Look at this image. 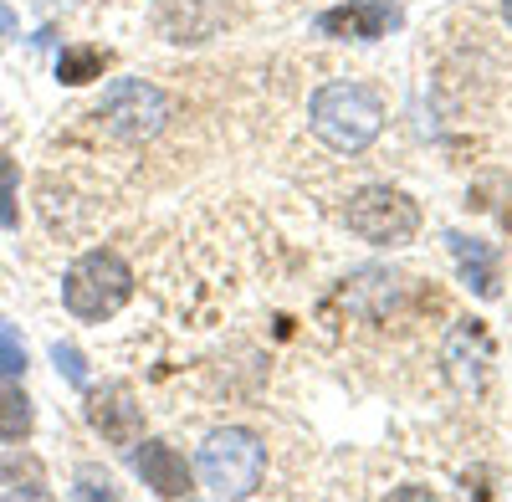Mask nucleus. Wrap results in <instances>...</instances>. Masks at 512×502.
I'll return each instance as SVG.
<instances>
[{
	"mask_svg": "<svg viewBox=\"0 0 512 502\" xmlns=\"http://www.w3.org/2000/svg\"><path fill=\"white\" fill-rule=\"evenodd\" d=\"M308 123L333 154H364L384 129V103L364 82H328L308 103Z\"/></svg>",
	"mask_w": 512,
	"mask_h": 502,
	"instance_id": "obj_1",
	"label": "nucleus"
},
{
	"mask_svg": "<svg viewBox=\"0 0 512 502\" xmlns=\"http://www.w3.org/2000/svg\"><path fill=\"white\" fill-rule=\"evenodd\" d=\"M128 298H134V272H128V262L118 257V251H108V246L82 251V257L67 267V277H62V303L82 323L113 318Z\"/></svg>",
	"mask_w": 512,
	"mask_h": 502,
	"instance_id": "obj_2",
	"label": "nucleus"
},
{
	"mask_svg": "<svg viewBox=\"0 0 512 502\" xmlns=\"http://www.w3.org/2000/svg\"><path fill=\"white\" fill-rule=\"evenodd\" d=\"M195 472H200V487L210 497H251L267 472V446L246 426H221L205 436Z\"/></svg>",
	"mask_w": 512,
	"mask_h": 502,
	"instance_id": "obj_3",
	"label": "nucleus"
},
{
	"mask_svg": "<svg viewBox=\"0 0 512 502\" xmlns=\"http://www.w3.org/2000/svg\"><path fill=\"white\" fill-rule=\"evenodd\" d=\"M344 221L369 246H405L420 231V205L405 190H395V185H364V190L349 195Z\"/></svg>",
	"mask_w": 512,
	"mask_h": 502,
	"instance_id": "obj_4",
	"label": "nucleus"
},
{
	"mask_svg": "<svg viewBox=\"0 0 512 502\" xmlns=\"http://www.w3.org/2000/svg\"><path fill=\"white\" fill-rule=\"evenodd\" d=\"M169 113H175V103H169L154 82H144V77H118V82H108V93H103V103H98L103 129H108L113 139H123V144L154 139L164 123H169Z\"/></svg>",
	"mask_w": 512,
	"mask_h": 502,
	"instance_id": "obj_5",
	"label": "nucleus"
},
{
	"mask_svg": "<svg viewBox=\"0 0 512 502\" xmlns=\"http://www.w3.org/2000/svg\"><path fill=\"white\" fill-rule=\"evenodd\" d=\"M88 426L108 441V446H139L144 441V405L128 385H103L88 390Z\"/></svg>",
	"mask_w": 512,
	"mask_h": 502,
	"instance_id": "obj_6",
	"label": "nucleus"
},
{
	"mask_svg": "<svg viewBox=\"0 0 512 502\" xmlns=\"http://www.w3.org/2000/svg\"><path fill=\"white\" fill-rule=\"evenodd\" d=\"M395 26H400V6H390V0H349V6H333L318 16V31L333 41H379Z\"/></svg>",
	"mask_w": 512,
	"mask_h": 502,
	"instance_id": "obj_7",
	"label": "nucleus"
},
{
	"mask_svg": "<svg viewBox=\"0 0 512 502\" xmlns=\"http://www.w3.org/2000/svg\"><path fill=\"white\" fill-rule=\"evenodd\" d=\"M487 364H492V339L477 318H461L446 339V369L461 390H482L487 380Z\"/></svg>",
	"mask_w": 512,
	"mask_h": 502,
	"instance_id": "obj_8",
	"label": "nucleus"
},
{
	"mask_svg": "<svg viewBox=\"0 0 512 502\" xmlns=\"http://www.w3.org/2000/svg\"><path fill=\"white\" fill-rule=\"evenodd\" d=\"M134 472L144 477V487H154L159 497H190L195 492V472L185 467V456L169 441H144L134 451Z\"/></svg>",
	"mask_w": 512,
	"mask_h": 502,
	"instance_id": "obj_9",
	"label": "nucleus"
},
{
	"mask_svg": "<svg viewBox=\"0 0 512 502\" xmlns=\"http://www.w3.org/2000/svg\"><path fill=\"white\" fill-rule=\"evenodd\" d=\"M446 246L461 267V282L477 292V298H497V251L466 231H446Z\"/></svg>",
	"mask_w": 512,
	"mask_h": 502,
	"instance_id": "obj_10",
	"label": "nucleus"
},
{
	"mask_svg": "<svg viewBox=\"0 0 512 502\" xmlns=\"http://www.w3.org/2000/svg\"><path fill=\"white\" fill-rule=\"evenodd\" d=\"M108 52L103 47H88V41H77V47H62L57 57V82H67V88H82V82H93L108 72Z\"/></svg>",
	"mask_w": 512,
	"mask_h": 502,
	"instance_id": "obj_11",
	"label": "nucleus"
},
{
	"mask_svg": "<svg viewBox=\"0 0 512 502\" xmlns=\"http://www.w3.org/2000/svg\"><path fill=\"white\" fill-rule=\"evenodd\" d=\"M31 421H36L31 400L16 385H0V441H26L31 436Z\"/></svg>",
	"mask_w": 512,
	"mask_h": 502,
	"instance_id": "obj_12",
	"label": "nucleus"
},
{
	"mask_svg": "<svg viewBox=\"0 0 512 502\" xmlns=\"http://www.w3.org/2000/svg\"><path fill=\"white\" fill-rule=\"evenodd\" d=\"M21 221V211H16V164H11V154L0 149V226H16Z\"/></svg>",
	"mask_w": 512,
	"mask_h": 502,
	"instance_id": "obj_13",
	"label": "nucleus"
},
{
	"mask_svg": "<svg viewBox=\"0 0 512 502\" xmlns=\"http://www.w3.org/2000/svg\"><path fill=\"white\" fill-rule=\"evenodd\" d=\"M0 374H26V344L11 323H0Z\"/></svg>",
	"mask_w": 512,
	"mask_h": 502,
	"instance_id": "obj_14",
	"label": "nucleus"
},
{
	"mask_svg": "<svg viewBox=\"0 0 512 502\" xmlns=\"http://www.w3.org/2000/svg\"><path fill=\"white\" fill-rule=\"evenodd\" d=\"M52 359H57V369L67 374V385L88 390V359H82V349H72V344H52Z\"/></svg>",
	"mask_w": 512,
	"mask_h": 502,
	"instance_id": "obj_15",
	"label": "nucleus"
},
{
	"mask_svg": "<svg viewBox=\"0 0 512 502\" xmlns=\"http://www.w3.org/2000/svg\"><path fill=\"white\" fill-rule=\"evenodd\" d=\"M11 36H16V11L6 6V0H0V47H6Z\"/></svg>",
	"mask_w": 512,
	"mask_h": 502,
	"instance_id": "obj_16",
	"label": "nucleus"
},
{
	"mask_svg": "<svg viewBox=\"0 0 512 502\" xmlns=\"http://www.w3.org/2000/svg\"><path fill=\"white\" fill-rule=\"evenodd\" d=\"M502 16H507V26H512V0H502Z\"/></svg>",
	"mask_w": 512,
	"mask_h": 502,
	"instance_id": "obj_17",
	"label": "nucleus"
}]
</instances>
